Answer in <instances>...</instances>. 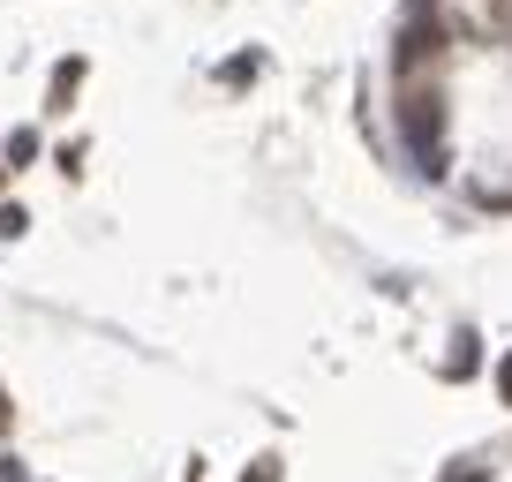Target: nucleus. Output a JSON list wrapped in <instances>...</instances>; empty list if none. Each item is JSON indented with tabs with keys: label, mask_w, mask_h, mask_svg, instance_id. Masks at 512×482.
I'll return each mask as SVG.
<instances>
[{
	"label": "nucleus",
	"mask_w": 512,
	"mask_h": 482,
	"mask_svg": "<svg viewBox=\"0 0 512 482\" xmlns=\"http://www.w3.org/2000/svg\"><path fill=\"white\" fill-rule=\"evenodd\" d=\"M400 129H407L415 166H422V174H437V166H445V144H437V136H445V113H437V98H407V106H400Z\"/></svg>",
	"instance_id": "obj_1"
},
{
	"label": "nucleus",
	"mask_w": 512,
	"mask_h": 482,
	"mask_svg": "<svg viewBox=\"0 0 512 482\" xmlns=\"http://www.w3.org/2000/svg\"><path fill=\"white\" fill-rule=\"evenodd\" d=\"M241 482H279V467H272V460H264V467H256V475H241Z\"/></svg>",
	"instance_id": "obj_2"
},
{
	"label": "nucleus",
	"mask_w": 512,
	"mask_h": 482,
	"mask_svg": "<svg viewBox=\"0 0 512 482\" xmlns=\"http://www.w3.org/2000/svg\"><path fill=\"white\" fill-rule=\"evenodd\" d=\"M445 482H482V467H452V475Z\"/></svg>",
	"instance_id": "obj_3"
},
{
	"label": "nucleus",
	"mask_w": 512,
	"mask_h": 482,
	"mask_svg": "<svg viewBox=\"0 0 512 482\" xmlns=\"http://www.w3.org/2000/svg\"><path fill=\"white\" fill-rule=\"evenodd\" d=\"M497 392H505V400H512V354H505V370H497Z\"/></svg>",
	"instance_id": "obj_4"
}]
</instances>
